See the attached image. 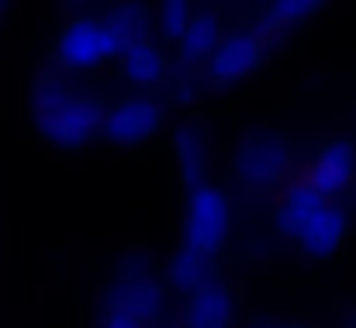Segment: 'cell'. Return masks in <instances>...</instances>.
<instances>
[{
	"instance_id": "1",
	"label": "cell",
	"mask_w": 356,
	"mask_h": 328,
	"mask_svg": "<svg viewBox=\"0 0 356 328\" xmlns=\"http://www.w3.org/2000/svg\"><path fill=\"white\" fill-rule=\"evenodd\" d=\"M24 104L35 135L59 152H83L101 138L104 101L73 83V76L63 69L38 73L28 83Z\"/></svg>"
},
{
	"instance_id": "2",
	"label": "cell",
	"mask_w": 356,
	"mask_h": 328,
	"mask_svg": "<svg viewBox=\"0 0 356 328\" xmlns=\"http://www.w3.org/2000/svg\"><path fill=\"white\" fill-rule=\"evenodd\" d=\"M273 228L291 238L308 259H332L350 238V208L318 194L305 177H291L273 204Z\"/></svg>"
},
{
	"instance_id": "3",
	"label": "cell",
	"mask_w": 356,
	"mask_h": 328,
	"mask_svg": "<svg viewBox=\"0 0 356 328\" xmlns=\"http://www.w3.org/2000/svg\"><path fill=\"white\" fill-rule=\"evenodd\" d=\"M229 173L249 194L280 190L291 180V173H294V145H291V138L280 128L249 124L232 138Z\"/></svg>"
},
{
	"instance_id": "4",
	"label": "cell",
	"mask_w": 356,
	"mask_h": 328,
	"mask_svg": "<svg viewBox=\"0 0 356 328\" xmlns=\"http://www.w3.org/2000/svg\"><path fill=\"white\" fill-rule=\"evenodd\" d=\"M170 304V290L152 263L149 252L131 249L115 277L108 280V287L101 290V315H128L142 325L156 322Z\"/></svg>"
},
{
	"instance_id": "5",
	"label": "cell",
	"mask_w": 356,
	"mask_h": 328,
	"mask_svg": "<svg viewBox=\"0 0 356 328\" xmlns=\"http://www.w3.org/2000/svg\"><path fill=\"white\" fill-rule=\"evenodd\" d=\"M121 49V35L108 24L104 14H80V17H70L59 35H56V66L70 76L76 73H94V69H104L111 63H118Z\"/></svg>"
},
{
	"instance_id": "6",
	"label": "cell",
	"mask_w": 356,
	"mask_h": 328,
	"mask_svg": "<svg viewBox=\"0 0 356 328\" xmlns=\"http://www.w3.org/2000/svg\"><path fill=\"white\" fill-rule=\"evenodd\" d=\"M184 218H180V245H191L204 256H218L232 238L236 204L232 194L208 180L194 190H184Z\"/></svg>"
},
{
	"instance_id": "7",
	"label": "cell",
	"mask_w": 356,
	"mask_h": 328,
	"mask_svg": "<svg viewBox=\"0 0 356 328\" xmlns=\"http://www.w3.org/2000/svg\"><path fill=\"white\" fill-rule=\"evenodd\" d=\"M270 56V38L259 28H232L222 31L218 45L201 66V80L211 90H236L252 80Z\"/></svg>"
},
{
	"instance_id": "8",
	"label": "cell",
	"mask_w": 356,
	"mask_h": 328,
	"mask_svg": "<svg viewBox=\"0 0 356 328\" xmlns=\"http://www.w3.org/2000/svg\"><path fill=\"white\" fill-rule=\"evenodd\" d=\"M166 124V104L156 94L131 90L128 97L104 108L101 121V138L115 149H138L149 145Z\"/></svg>"
},
{
	"instance_id": "9",
	"label": "cell",
	"mask_w": 356,
	"mask_h": 328,
	"mask_svg": "<svg viewBox=\"0 0 356 328\" xmlns=\"http://www.w3.org/2000/svg\"><path fill=\"white\" fill-rule=\"evenodd\" d=\"M301 177L318 194H325L332 201H343L356 187V142H350V138H332V142L318 145Z\"/></svg>"
},
{
	"instance_id": "10",
	"label": "cell",
	"mask_w": 356,
	"mask_h": 328,
	"mask_svg": "<svg viewBox=\"0 0 356 328\" xmlns=\"http://www.w3.org/2000/svg\"><path fill=\"white\" fill-rule=\"evenodd\" d=\"M184 328H236L238 308L232 284L218 273L204 287L184 297Z\"/></svg>"
},
{
	"instance_id": "11",
	"label": "cell",
	"mask_w": 356,
	"mask_h": 328,
	"mask_svg": "<svg viewBox=\"0 0 356 328\" xmlns=\"http://www.w3.org/2000/svg\"><path fill=\"white\" fill-rule=\"evenodd\" d=\"M173 166L184 190H194L211 180V135L197 121H184L173 131Z\"/></svg>"
},
{
	"instance_id": "12",
	"label": "cell",
	"mask_w": 356,
	"mask_h": 328,
	"mask_svg": "<svg viewBox=\"0 0 356 328\" xmlns=\"http://www.w3.org/2000/svg\"><path fill=\"white\" fill-rule=\"evenodd\" d=\"M118 69L131 90L156 94L159 87H166L170 59H166V49L159 42H152V35H145V38H135V42H128L121 49Z\"/></svg>"
},
{
	"instance_id": "13",
	"label": "cell",
	"mask_w": 356,
	"mask_h": 328,
	"mask_svg": "<svg viewBox=\"0 0 356 328\" xmlns=\"http://www.w3.org/2000/svg\"><path fill=\"white\" fill-rule=\"evenodd\" d=\"M222 31H225V21H222L218 10H208V7H204V10H194V14L187 17L184 31H180L177 42H173V49H177V63L187 66V69L204 66V59H208L211 49L218 45Z\"/></svg>"
},
{
	"instance_id": "14",
	"label": "cell",
	"mask_w": 356,
	"mask_h": 328,
	"mask_svg": "<svg viewBox=\"0 0 356 328\" xmlns=\"http://www.w3.org/2000/svg\"><path fill=\"white\" fill-rule=\"evenodd\" d=\"M159 277H163V284H166L170 294L187 297L197 287H204L211 277H218V266H215V256H204V252H197L191 245H180V249L170 252V259L163 263V273Z\"/></svg>"
},
{
	"instance_id": "15",
	"label": "cell",
	"mask_w": 356,
	"mask_h": 328,
	"mask_svg": "<svg viewBox=\"0 0 356 328\" xmlns=\"http://www.w3.org/2000/svg\"><path fill=\"white\" fill-rule=\"evenodd\" d=\"M322 7H325V0H266L263 10H259L256 28L266 38H273V35H294L308 21H315Z\"/></svg>"
},
{
	"instance_id": "16",
	"label": "cell",
	"mask_w": 356,
	"mask_h": 328,
	"mask_svg": "<svg viewBox=\"0 0 356 328\" xmlns=\"http://www.w3.org/2000/svg\"><path fill=\"white\" fill-rule=\"evenodd\" d=\"M108 24L121 35V42H135V38H145L152 31V10L142 3V0H118L108 14Z\"/></svg>"
},
{
	"instance_id": "17",
	"label": "cell",
	"mask_w": 356,
	"mask_h": 328,
	"mask_svg": "<svg viewBox=\"0 0 356 328\" xmlns=\"http://www.w3.org/2000/svg\"><path fill=\"white\" fill-rule=\"evenodd\" d=\"M194 14V0H156V10H152V24L159 28L163 42H177V35L184 31L187 17Z\"/></svg>"
},
{
	"instance_id": "18",
	"label": "cell",
	"mask_w": 356,
	"mask_h": 328,
	"mask_svg": "<svg viewBox=\"0 0 356 328\" xmlns=\"http://www.w3.org/2000/svg\"><path fill=\"white\" fill-rule=\"evenodd\" d=\"M97 328H145V325L135 322V318H128V315H101Z\"/></svg>"
},
{
	"instance_id": "19",
	"label": "cell",
	"mask_w": 356,
	"mask_h": 328,
	"mask_svg": "<svg viewBox=\"0 0 356 328\" xmlns=\"http://www.w3.org/2000/svg\"><path fill=\"white\" fill-rule=\"evenodd\" d=\"M249 328H312V325H305V322H256Z\"/></svg>"
},
{
	"instance_id": "20",
	"label": "cell",
	"mask_w": 356,
	"mask_h": 328,
	"mask_svg": "<svg viewBox=\"0 0 356 328\" xmlns=\"http://www.w3.org/2000/svg\"><path fill=\"white\" fill-rule=\"evenodd\" d=\"M343 328H356V315H350V318L343 322Z\"/></svg>"
},
{
	"instance_id": "21",
	"label": "cell",
	"mask_w": 356,
	"mask_h": 328,
	"mask_svg": "<svg viewBox=\"0 0 356 328\" xmlns=\"http://www.w3.org/2000/svg\"><path fill=\"white\" fill-rule=\"evenodd\" d=\"M3 14H7V0H0V21H3Z\"/></svg>"
},
{
	"instance_id": "22",
	"label": "cell",
	"mask_w": 356,
	"mask_h": 328,
	"mask_svg": "<svg viewBox=\"0 0 356 328\" xmlns=\"http://www.w3.org/2000/svg\"><path fill=\"white\" fill-rule=\"evenodd\" d=\"M159 328H170V325H159Z\"/></svg>"
}]
</instances>
